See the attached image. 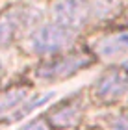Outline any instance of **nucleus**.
<instances>
[{
	"mask_svg": "<svg viewBox=\"0 0 128 130\" xmlns=\"http://www.w3.org/2000/svg\"><path fill=\"white\" fill-rule=\"evenodd\" d=\"M76 39V32L63 28L56 22H46V24L37 26L30 35H28V50L37 56H50L65 50L71 46Z\"/></svg>",
	"mask_w": 128,
	"mask_h": 130,
	"instance_id": "obj_1",
	"label": "nucleus"
},
{
	"mask_svg": "<svg viewBox=\"0 0 128 130\" xmlns=\"http://www.w3.org/2000/svg\"><path fill=\"white\" fill-rule=\"evenodd\" d=\"M22 130H50V126H48V123L45 119H35V121L28 123Z\"/></svg>",
	"mask_w": 128,
	"mask_h": 130,
	"instance_id": "obj_11",
	"label": "nucleus"
},
{
	"mask_svg": "<svg viewBox=\"0 0 128 130\" xmlns=\"http://www.w3.org/2000/svg\"><path fill=\"white\" fill-rule=\"evenodd\" d=\"M0 69H2V63H0Z\"/></svg>",
	"mask_w": 128,
	"mask_h": 130,
	"instance_id": "obj_13",
	"label": "nucleus"
},
{
	"mask_svg": "<svg viewBox=\"0 0 128 130\" xmlns=\"http://www.w3.org/2000/svg\"><path fill=\"white\" fill-rule=\"evenodd\" d=\"M37 19V13L30 8H13L0 17V45L13 41L21 30L30 28Z\"/></svg>",
	"mask_w": 128,
	"mask_h": 130,
	"instance_id": "obj_5",
	"label": "nucleus"
},
{
	"mask_svg": "<svg viewBox=\"0 0 128 130\" xmlns=\"http://www.w3.org/2000/svg\"><path fill=\"white\" fill-rule=\"evenodd\" d=\"M126 21H128V15H126Z\"/></svg>",
	"mask_w": 128,
	"mask_h": 130,
	"instance_id": "obj_14",
	"label": "nucleus"
},
{
	"mask_svg": "<svg viewBox=\"0 0 128 130\" xmlns=\"http://www.w3.org/2000/svg\"><path fill=\"white\" fill-rule=\"evenodd\" d=\"M93 50L102 60H112V58L126 52L128 50V30L109 34V35H104V37L97 39L93 43Z\"/></svg>",
	"mask_w": 128,
	"mask_h": 130,
	"instance_id": "obj_6",
	"label": "nucleus"
},
{
	"mask_svg": "<svg viewBox=\"0 0 128 130\" xmlns=\"http://www.w3.org/2000/svg\"><path fill=\"white\" fill-rule=\"evenodd\" d=\"M93 95L102 102H117L128 95V71L124 67H113L102 73L93 84Z\"/></svg>",
	"mask_w": 128,
	"mask_h": 130,
	"instance_id": "obj_3",
	"label": "nucleus"
},
{
	"mask_svg": "<svg viewBox=\"0 0 128 130\" xmlns=\"http://www.w3.org/2000/svg\"><path fill=\"white\" fill-rule=\"evenodd\" d=\"M28 99H30V89L22 86L11 87V89L0 93V119L13 117Z\"/></svg>",
	"mask_w": 128,
	"mask_h": 130,
	"instance_id": "obj_7",
	"label": "nucleus"
},
{
	"mask_svg": "<svg viewBox=\"0 0 128 130\" xmlns=\"http://www.w3.org/2000/svg\"><path fill=\"white\" fill-rule=\"evenodd\" d=\"M52 19L56 24L76 32L85 26L89 19V2L87 0H54Z\"/></svg>",
	"mask_w": 128,
	"mask_h": 130,
	"instance_id": "obj_4",
	"label": "nucleus"
},
{
	"mask_svg": "<svg viewBox=\"0 0 128 130\" xmlns=\"http://www.w3.org/2000/svg\"><path fill=\"white\" fill-rule=\"evenodd\" d=\"M82 117V108H80V102L76 100H71V102L60 106L58 110H54L50 113V125L54 126H60V128H65V126H72L76 125Z\"/></svg>",
	"mask_w": 128,
	"mask_h": 130,
	"instance_id": "obj_8",
	"label": "nucleus"
},
{
	"mask_svg": "<svg viewBox=\"0 0 128 130\" xmlns=\"http://www.w3.org/2000/svg\"><path fill=\"white\" fill-rule=\"evenodd\" d=\"M123 67H124V69H126V71H128V60H126V61H124V63H123Z\"/></svg>",
	"mask_w": 128,
	"mask_h": 130,
	"instance_id": "obj_12",
	"label": "nucleus"
},
{
	"mask_svg": "<svg viewBox=\"0 0 128 130\" xmlns=\"http://www.w3.org/2000/svg\"><path fill=\"white\" fill-rule=\"evenodd\" d=\"M108 126L109 130H128V115H112Z\"/></svg>",
	"mask_w": 128,
	"mask_h": 130,
	"instance_id": "obj_10",
	"label": "nucleus"
},
{
	"mask_svg": "<svg viewBox=\"0 0 128 130\" xmlns=\"http://www.w3.org/2000/svg\"><path fill=\"white\" fill-rule=\"evenodd\" d=\"M93 63V58L87 52H72V54L61 56L58 60H50L41 63L35 69V78L43 82H58L71 78L72 74H76L78 71L89 67Z\"/></svg>",
	"mask_w": 128,
	"mask_h": 130,
	"instance_id": "obj_2",
	"label": "nucleus"
},
{
	"mask_svg": "<svg viewBox=\"0 0 128 130\" xmlns=\"http://www.w3.org/2000/svg\"><path fill=\"white\" fill-rule=\"evenodd\" d=\"M56 97V93H52V91H48V93H45V95H39V97H35V99H28L24 104L21 106V110L17 111V113L11 117V119H21V117H26V115H30L35 108H41L43 104H46L48 100H52Z\"/></svg>",
	"mask_w": 128,
	"mask_h": 130,
	"instance_id": "obj_9",
	"label": "nucleus"
}]
</instances>
